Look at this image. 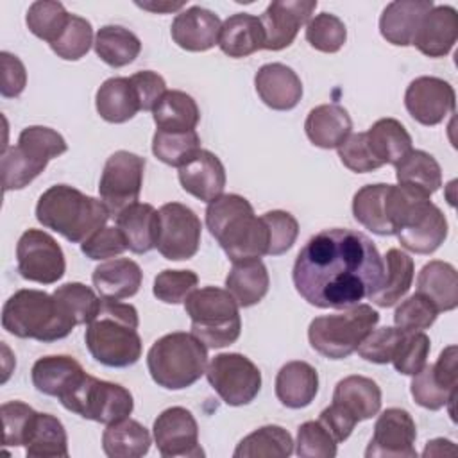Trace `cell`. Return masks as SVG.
<instances>
[{"instance_id":"36","label":"cell","mask_w":458,"mask_h":458,"mask_svg":"<svg viewBox=\"0 0 458 458\" xmlns=\"http://www.w3.org/2000/svg\"><path fill=\"white\" fill-rule=\"evenodd\" d=\"M270 277L261 259L234 261L227 277L225 290L234 297L240 308L258 304L268 292Z\"/></svg>"},{"instance_id":"48","label":"cell","mask_w":458,"mask_h":458,"mask_svg":"<svg viewBox=\"0 0 458 458\" xmlns=\"http://www.w3.org/2000/svg\"><path fill=\"white\" fill-rule=\"evenodd\" d=\"M93 43H95V39H93L91 23L82 16L70 14V20H68L64 30L50 45V48L57 57H61L64 61H79L81 57H84L89 52Z\"/></svg>"},{"instance_id":"35","label":"cell","mask_w":458,"mask_h":458,"mask_svg":"<svg viewBox=\"0 0 458 458\" xmlns=\"http://www.w3.org/2000/svg\"><path fill=\"white\" fill-rule=\"evenodd\" d=\"M390 184L377 182L360 188L352 197V215L358 224L379 236L395 234L388 213Z\"/></svg>"},{"instance_id":"13","label":"cell","mask_w":458,"mask_h":458,"mask_svg":"<svg viewBox=\"0 0 458 458\" xmlns=\"http://www.w3.org/2000/svg\"><path fill=\"white\" fill-rule=\"evenodd\" d=\"M18 272L23 279L54 284L66 270L61 245L41 229H27L16 243Z\"/></svg>"},{"instance_id":"2","label":"cell","mask_w":458,"mask_h":458,"mask_svg":"<svg viewBox=\"0 0 458 458\" xmlns=\"http://www.w3.org/2000/svg\"><path fill=\"white\" fill-rule=\"evenodd\" d=\"M206 227L233 263L267 256L268 229L263 218L254 215L250 202L238 193L220 195L208 204Z\"/></svg>"},{"instance_id":"24","label":"cell","mask_w":458,"mask_h":458,"mask_svg":"<svg viewBox=\"0 0 458 458\" xmlns=\"http://www.w3.org/2000/svg\"><path fill=\"white\" fill-rule=\"evenodd\" d=\"M254 88L261 102L274 111H290L302 98L299 75L283 63L263 64L254 75Z\"/></svg>"},{"instance_id":"61","label":"cell","mask_w":458,"mask_h":458,"mask_svg":"<svg viewBox=\"0 0 458 458\" xmlns=\"http://www.w3.org/2000/svg\"><path fill=\"white\" fill-rule=\"evenodd\" d=\"M318 420L327 428V431L333 435V438L340 444L344 440H347L356 426L354 420H351L347 415H344L338 408H335L333 404H329L327 408H324L320 411Z\"/></svg>"},{"instance_id":"16","label":"cell","mask_w":458,"mask_h":458,"mask_svg":"<svg viewBox=\"0 0 458 458\" xmlns=\"http://www.w3.org/2000/svg\"><path fill=\"white\" fill-rule=\"evenodd\" d=\"M447 229V218L442 209L429 197H420L408 208L395 236L406 250L431 254L445 242Z\"/></svg>"},{"instance_id":"57","label":"cell","mask_w":458,"mask_h":458,"mask_svg":"<svg viewBox=\"0 0 458 458\" xmlns=\"http://www.w3.org/2000/svg\"><path fill=\"white\" fill-rule=\"evenodd\" d=\"M338 157L345 168L356 174H367L381 168L379 161L374 157L365 132H351L349 138L336 148Z\"/></svg>"},{"instance_id":"7","label":"cell","mask_w":458,"mask_h":458,"mask_svg":"<svg viewBox=\"0 0 458 458\" xmlns=\"http://www.w3.org/2000/svg\"><path fill=\"white\" fill-rule=\"evenodd\" d=\"M184 311L191 320V333L208 349L227 347L240 338V306L224 288H195L184 301Z\"/></svg>"},{"instance_id":"46","label":"cell","mask_w":458,"mask_h":458,"mask_svg":"<svg viewBox=\"0 0 458 458\" xmlns=\"http://www.w3.org/2000/svg\"><path fill=\"white\" fill-rule=\"evenodd\" d=\"M200 150V138L197 131L166 132L156 131L152 138L154 156L170 166H182Z\"/></svg>"},{"instance_id":"12","label":"cell","mask_w":458,"mask_h":458,"mask_svg":"<svg viewBox=\"0 0 458 458\" xmlns=\"http://www.w3.org/2000/svg\"><path fill=\"white\" fill-rule=\"evenodd\" d=\"M145 165V157L129 150H116L107 157L100 175L98 193L111 216L116 218L125 208L138 202Z\"/></svg>"},{"instance_id":"27","label":"cell","mask_w":458,"mask_h":458,"mask_svg":"<svg viewBox=\"0 0 458 458\" xmlns=\"http://www.w3.org/2000/svg\"><path fill=\"white\" fill-rule=\"evenodd\" d=\"M431 0L390 2L379 18L381 36L395 47H410L424 14L433 7Z\"/></svg>"},{"instance_id":"62","label":"cell","mask_w":458,"mask_h":458,"mask_svg":"<svg viewBox=\"0 0 458 458\" xmlns=\"http://www.w3.org/2000/svg\"><path fill=\"white\" fill-rule=\"evenodd\" d=\"M445 447H454V444L447 438H433L426 444L422 456H440V454L451 453V451H445Z\"/></svg>"},{"instance_id":"33","label":"cell","mask_w":458,"mask_h":458,"mask_svg":"<svg viewBox=\"0 0 458 458\" xmlns=\"http://www.w3.org/2000/svg\"><path fill=\"white\" fill-rule=\"evenodd\" d=\"M220 50L234 59L247 57L265 47V32L258 16L249 13L231 14L220 27Z\"/></svg>"},{"instance_id":"60","label":"cell","mask_w":458,"mask_h":458,"mask_svg":"<svg viewBox=\"0 0 458 458\" xmlns=\"http://www.w3.org/2000/svg\"><path fill=\"white\" fill-rule=\"evenodd\" d=\"M131 82L134 84L136 93L140 97L141 111H152L163 97V93L166 91L165 79L152 70L136 72L134 75H131Z\"/></svg>"},{"instance_id":"21","label":"cell","mask_w":458,"mask_h":458,"mask_svg":"<svg viewBox=\"0 0 458 458\" xmlns=\"http://www.w3.org/2000/svg\"><path fill=\"white\" fill-rule=\"evenodd\" d=\"M222 21L218 14L200 5H191L175 14L170 34L177 47L188 52H206L218 45Z\"/></svg>"},{"instance_id":"28","label":"cell","mask_w":458,"mask_h":458,"mask_svg":"<svg viewBox=\"0 0 458 458\" xmlns=\"http://www.w3.org/2000/svg\"><path fill=\"white\" fill-rule=\"evenodd\" d=\"M308 140L320 148H338L352 132V120L340 104L313 107L304 122Z\"/></svg>"},{"instance_id":"30","label":"cell","mask_w":458,"mask_h":458,"mask_svg":"<svg viewBox=\"0 0 458 458\" xmlns=\"http://www.w3.org/2000/svg\"><path fill=\"white\" fill-rule=\"evenodd\" d=\"M318 392V374L313 365L295 360L284 363L276 376V397L292 410L311 404Z\"/></svg>"},{"instance_id":"10","label":"cell","mask_w":458,"mask_h":458,"mask_svg":"<svg viewBox=\"0 0 458 458\" xmlns=\"http://www.w3.org/2000/svg\"><path fill=\"white\" fill-rule=\"evenodd\" d=\"M59 403L68 411L106 426L127 419L134 408L132 394L125 386L89 374H84L72 390L59 397Z\"/></svg>"},{"instance_id":"42","label":"cell","mask_w":458,"mask_h":458,"mask_svg":"<svg viewBox=\"0 0 458 458\" xmlns=\"http://www.w3.org/2000/svg\"><path fill=\"white\" fill-rule=\"evenodd\" d=\"M23 447L29 458H66L68 437L63 422L50 413L38 411Z\"/></svg>"},{"instance_id":"5","label":"cell","mask_w":458,"mask_h":458,"mask_svg":"<svg viewBox=\"0 0 458 458\" xmlns=\"http://www.w3.org/2000/svg\"><path fill=\"white\" fill-rule=\"evenodd\" d=\"M75 326L61 302L43 290H18L2 308V327L18 338L48 344L68 336Z\"/></svg>"},{"instance_id":"56","label":"cell","mask_w":458,"mask_h":458,"mask_svg":"<svg viewBox=\"0 0 458 458\" xmlns=\"http://www.w3.org/2000/svg\"><path fill=\"white\" fill-rule=\"evenodd\" d=\"M403 336V331L397 329V327H390V326H385V327H377V329H372L363 340L361 344L358 345L356 352L370 361V363H377V365H385V363H390L392 361V356H394V351L399 344Z\"/></svg>"},{"instance_id":"4","label":"cell","mask_w":458,"mask_h":458,"mask_svg":"<svg viewBox=\"0 0 458 458\" xmlns=\"http://www.w3.org/2000/svg\"><path fill=\"white\" fill-rule=\"evenodd\" d=\"M109 216L100 199L89 197L68 184L50 186L39 195L36 204L38 222L72 243L88 240L106 225Z\"/></svg>"},{"instance_id":"52","label":"cell","mask_w":458,"mask_h":458,"mask_svg":"<svg viewBox=\"0 0 458 458\" xmlns=\"http://www.w3.org/2000/svg\"><path fill=\"white\" fill-rule=\"evenodd\" d=\"M338 442L320 420H308L299 426L295 454L301 458H335Z\"/></svg>"},{"instance_id":"22","label":"cell","mask_w":458,"mask_h":458,"mask_svg":"<svg viewBox=\"0 0 458 458\" xmlns=\"http://www.w3.org/2000/svg\"><path fill=\"white\" fill-rule=\"evenodd\" d=\"M458 38V13L451 5H433L415 32L411 45L426 57L447 55Z\"/></svg>"},{"instance_id":"29","label":"cell","mask_w":458,"mask_h":458,"mask_svg":"<svg viewBox=\"0 0 458 458\" xmlns=\"http://www.w3.org/2000/svg\"><path fill=\"white\" fill-rule=\"evenodd\" d=\"M82 365L66 354L43 356L36 360L30 370L32 385L38 392L52 397H63L68 390H72L81 377L84 376Z\"/></svg>"},{"instance_id":"11","label":"cell","mask_w":458,"mask_h":458,"mask_svg":"<svg viewBox=\"0 0 458 458\" xmlns=\"http://www.w3.org/2000/svg\"><path fill=\"white\" fill-rule=\"evenodd\" d=\"M206 377L218 397L229 406H243L261 390V372L254 361L240 352H222L211 358Z\"/></svg>"},{"instance_id":"19","label":"cell","mask_w":458,"mask_h":458,"mask_svg":"<svg viewBox=\"0 0 458 458\" xmlns=\"http://www.w3.org/2000/svg\"><path fill=\"white\" fill-rule=\"evenodd\" d=\"M456 93L453 86L431 75L413 79L404 91V106L410 116L422 125H438L454 111Z\"/></svg>"},{"instance_id":"15","label":"cell","mask_w":458,"mask_h":458,"mask_svg":"<svg viewBox=\"0 0 458 458\" xmlns=\"http://www.w3.org/2000/svg\"><path fill=\"white\" fill-rule=\"evenodd\" d=\"M411 377L410 392L419 406L426 410H440L449 406V415L454 419L453 404L458 386L456 345L445 347L435 363H426L424 369Z\"/></svg>"},{"instance_id":"14","label":"cell","mask_w":458,"mask_h":458,"mask_svg":"<svg viewBox=\"0 0 458 458\" xmlns=\"http://www.w3.org/2000/svg\"><path fill=\"white\" fill-rule=\"evenodd\" d=\"M156 249L170 261L190 259L200 245L202 224L195 211L181 202H166L159 209Z\"/></svg>"},{"instance_id":"37","label":"cell","mask_w":458,"mask_h":458,"mask_svg":"<svg viewBox=\"0 0 458 458\" xmlns=\"http://www.w3.org/2000/svg\"><path fill=\"white\" fill-rule=\"evenodd\" d=\"M383 261H385L383 283L369 299L379 308H390L408 293L413 283L415 265L410 254H406L401 249H388Z\"/></svg>"},{"instance_id":"3","label":"cell","mask_w":458,"mask_h":458,"mask_svg":"<svg viewBox=\"0 0 458 458\" xmlns=\"http://www.w3.org/2000/svg\"><path fill=\"white\" fill-rule=\"evenodd\" d=\"M138 310L132 304L102 299L98 315L88 324L84 342L95 361L125 369L141 358Z\"/></svg>"},{"instance_id":"59","label":"cell","mask_w":458,"mask_h":458,"mask_svg":"<svg viewBox=\"0 0 458 458\" xmlns=\"http://www.w3.org/2000/svg\"><path fill=\"white\" fill-rule=\"evenodd\" d=\"M0 66H2V84L0 93L5 98H16L23 93L27 86V70L21 59L11 52H0Z\"/></svg>"},{"instance_id":"39","label":"cell","mask_w":458,"mask_h":458,"mask_svg":"<svg viewBox=\"0 0 458 458\" xmlns=\"http://www.w3.org/2000/svg\"><path fill=\"white\" fill-rule=\"evenodd\" d=\"M367 143L379 165H397L411 150V136L395 118H381L365 132Z\"/></svg>"},{"instance_id":"45","label":"cell","mask_w":458,"mask_h":458,"mask_svg":"<svg viewBox=\"0 0 458 458\" xmlns=\"http://www.w3.org/2000/svg\"><path fill=\"white\" fill-rule=\"evenodd\" d=\"M68 20H70V13L64 9V5L61 2H52V0L32 2L25 16V23L29 30L36 38L47 41L48 45H52L59 38Z\"/></svg>"},{"instance_id":"58","label":"cell","mask_w":458,"mask_h":458,"mask_svg":"<svg viewBox=\"0 0 458 458\" xmlns=\"http://www.w3.org/2000/svg\"><path fill=\"white\" fill-rule=\"evenodd\" d=\"M81 250L89 259H107L127 250V243L118 227L104 225L81 243Z\"/></svg>"},{"instance_id":"54","label":"cell","mask_w":458,"mask_h":458,"mask_svg":"<svg viewBox=\"0 0 458 458\" xmlns=\"http://www.w3.org/2000/svg\"><path fill=\"white\" fill-rule=\"evenodd\" d=\"M268 229V250L267 256H281L292 249L299 236L297 218L283 209L267 211L261 215Z\"/></svg>"},{"instance_id":"41","label":"cell","mask_w":458,"mask_h":458,"mask_svg":"<svg viewBox=\"0 0 458 458\" xmlns=\"http://www.w3.org/2000/svg\"><path fill=\"white\" fill-rule=\"evenodd\" d=\"M395 179L401 186L431 197L442 186V170L431 154L411 148L395 165Z\"/></svg>"},{"instance_id":"6","label":"cell","mask_w":458,"mask_h":458,"mask_svg":"<svg viewBox=\"0 0 458 458\" xmlns=\"http://www.w3.org/2000/svg\"><path fill=\"white\" fill-rule=\"evenodd\" d=\"M208 367V347L184 331L157 338L147 352L152 381L166 390H182L197 383Z\"/></svg>"},{"instance_id":"32","label":"cell","mask_w":458,"mask_h":458,"mask_svg":"<svg viewBox=\"0 0 458 458\" xmlns=\"http://www.w3.org/2000/svg\"><path fill=\"white\" fill-rule=\"evenodd\" d=\"M95 107L102 120L109 123L129 122L141 111L140 97L131 77H109L95 95Z\"/></svg>"},{"instance_id":"8","label":"cell","mask_w":458,"mask_h":458,"mask_svg":"<svg viewBox=\"0 0 458 458\" xmlns=\"http://www.w3.org/2000/svg\"><path fill=\"white\" fill-rule=\"evenodd\" d=\"M68 150L66 140L54 129L43 125L25 127L14 147L4 148L0 172L4 191L29 186L48 165Z\"/></svg>"},{"instance_id":"63","label":"cell","mask_w":458,"mask_h":458,"mask_svg":"<svg viewBox=\"0 0 458 458\" xmlns=\"http://www.w3.org/2000/svg\"><path fill=\"white\" fill-rule=\"evenodd\" d=\"M136 5L138 7H141V9H147V11H152V13H170V11H177V9H181V7H184V2H157V4H154V2H136Z\"/></svg>"},{"instance_id":"43","label":"cell","mask_w":458,"mask_h":458,"mask_svg":"<svg viewBox=\"0 0 458 458\" xmlns=\"http://www.w3.org/2000/svg\"><path fill=\"white\" fill-rule=\"evenodd\" d=\"M95 54L111 68L131 64L141 52L140 38L122 25H104L95 34Z\"/></svg>"},{"instance_id":"26","label":"cell","mask_w":458,"mask_h":458,"mask_svg":"<svg viewBox=\"0 0 458 458\" xmlns=\"http://www.w3.org/2000/svg\"><path fill=\"white\" fill-rule=\"evenodd\" d=\"M97 293L106 301H122L138 293L143 272L129 258H113L100 263L91 274Z\"/></svg>"},{"instance_id":"34","label":"cell","mask_w":458,"mask_h":458,"mask_svg":"<svg viewBox=\"0 0 458 458\" xmlns=\"http://www.w3.org/2000/svg\"><path fill=\"white\" fill-rule=\"evenodd\" d=\"M417 293L429 299L440 311H451L458 306L456 268L440 259L426 263L417 277Z\"/></svg>"},{"instance_id":"23","label":"cell","mask_w":458,"mask_h":458,"mask_svg":"<svg viewBox=\"0 0 458 458\" xmlns=\"http://www.w3.org/2000/svg\"><path fill=\"white\" fill-rule=\"evenodd\" d=\"M179 182L182 190L202 202H213L224 195L225 168L209 150L200 148L190 161L179 166Z\"/></svg>"},{"instance_id":"44","label":"cell","mask_w":458,"mask_h":458,"mask_svg":"<svg viewBox=\"0 0 458 458\" xmlns=\"http://www.w3.org/2000/svg\"><path fill=\"white\" fill-rule=\"evenodd\" d=\"M293 453L292 435L276 424H267L249 433L240 440L233 456L234 458H288Z\"/></svg>"},{"instance_id":"50","label":"cell","mask_w":458,"mask_h":458,"mask_svg":"<svg viewBox=\"0 0 458 458\" xmlns=\"http://www.w3.org/2000/svg\"><path fill=\"white\" fill-rule=\"evenodd\" d=\"M429 349H431V342L426 333L422 331L403 333L390 363L399 374L415 376L428 363Z\"/></svg>"},{"instance_id":"1","label":"cell","mask_w":458,"mask_h":458,"mask_svg":"<svg viewBox=\"0 0 458 458\" xmlns=\"http://www.w3.org/2000/svg\"><path fill=\"white\" fill-rule=\"evenodd\" d=\"M385 261L374 242L354 229L313 234L293 263V286L311 306L345 310L370 297L383 283Z\"/></svg>"},{"instance_id":"49","label":"cell","mask_w":458,"mask_h":458,"mask_svg":"<svg viewBox=\"0 0 458 458\" xmlns=\"http://www.w3.org/2000/svg\"><path fill=\"white\" fill-rule=\"evenodd\" d=\"M347 39L345 23L331 13H320L306 23V41L318 52L335 54Z\"/></svg>"},{"instance_id":"51","label":"cell","mask_w":458,"mask_h":458,"mask_svg":"<svg viewBox=\"0 0 458 458\" xmlns=\"http://www.w3.org/2000/svg\"><path fill=\"white\" fill-rule=\"evenodd\" d=\"M438 317V310L435 304L420 293H413L404 299L394 313V324L403 333L424 331L433 326Z\"/></svg>"},{"instance_id":"31","label":"cell","mask_w":458,"mask_h":458,"mask_svg":"<svg viewBox=\"0 0 458 458\" xmlns=\"http://www.w3.org/2000/svg\"><path fill=\"white\" fill-rule=\"evenodd\" d=\"M116 227L125 238L127 249L145 254L156 249L159 233V211L147 202H136L116 216Z\"/></svg>"},{"instance_id":"38","label":"cell","mask_w":458,"mask_h":458,"mask_svg":"<svg viewBox=\"0 0 458 458\" xmlns=\"http://www.w3.org/2000/svg\"><path fill=\"white\" fill-rule=\"evenodd\" d=\"M152 118L157 131L188 132L195 131L200 111L191 95L179 89H166L152 109Z\"/></svg>"},{"instance_id":"9","label":"cell","mask_w":458,"mask_h":458,"mask_svg":"<svg viewBox=\"0 0 458 458\" xmlns=\"http://www.w3.org/2000/svg\"><path fill=\"white\" fill-rule=\"evenodd\" d=\"M377 322L379 313L370 304H356L340 313L315 317L308 327V340L318 354L329 360H344L356 352Z\"/></svg>"},{"instance_id":"47","label":"cell","mask_w":458,"mask_h":458,"mask_svg":"<svg viewBox=\"0 0 458 458\" xmlns=\"http://www.w3.org/2000/svg\"><path fill=\"white\" fill-rule=\"evenodd\" d=\"M52 295L61 302L77 326L89 324L98 315L102 306V297L82 283H64L57 286Z\"/></svg>"},{"instance_id":"17","label":"cell","mask_w":458,"mask_h":458,"mask_svg":"<svg viewBox=\"0 0 458 458\" xmlns=\"http://www.w3.org/2000/svg\"><path fill=\"white\" fill-rule=\"evenodd\" d=\"M417 426L403 408H386L374 424L372 438L367 445V458H417Z\"/></svg>"},{"instance_id":"25","label":"cell","mask_w":458,"mask_h":458,"mask_svg":"<svg viewBox=\"0 0 458 458\" xmlns=\"http://www.w3.org/2000/svg\"><path fill=\"white\" fill-rule=\"evenodd\" d=\"M331 404L358 424L379 413L381 388L370 377L347 376L336 383Z\"/></svg>"},{"instance_id":"55","label":"cell","mask_w":458,"mask_h":458,"mask_svg":"<svg viewBox=\"0 0 458 458\" xmlns=\"http://www.w3.org/2000/svg\"><path fill=\"white\" fill-rule=\"evenodd\" d=\"M0 411L4 422V444L14 447L25 445L38 411L21 401L4 403Z\"/></svg>"},{"instance_id":"53","label":"cell","mask_w":458,"mask_h":458,"mask_svg":"<svg viewBox=\"0 0 458 458\" xmlns=\"http://www.w3.org/2000/svg\"><path fill=\"white\" fill-rule=\"evenodd\" d=\"M199 277L193 270H163L156 276L152 293L165 304H181L197 288Z\"/></svg>"},{"instance_id":"20","label":"cell","mask_w":458,"mask_h":458,"mask_svg":"<svg viewBox=\"0 0 458 458\" xmlns=\"http://www.w3.org/2000/svg\"><path fill=\"white\" fill-rule=\"evenodd\" d=\"M317 0H276L259 16L267 50L277 52L290 47L302 25L311 20Z\"/></svg>"},{"instance_id":"40","label":"cell","mask_w":458,"mask_h":458,"mask_svg":"<svg viewBox=\"0 0 458 458\" xmlns=\"http://www.w3.org/2000/svg\"><path fill=\"white\" fill-rule=\"evenodd\" d=\"M150 444L148 429L129 417L107 424L102 433V449L109 458H141L148 453Z\"/></svg>"},{"instance_id":"18","label":"cell","mask_w":458,"mask_h":458,"mask_svg":"<svg viewBox=\"0 0 458 458\" xmlns=\"http://www.w3.org/2000/svg\"><path fill=\"white\" fill-rule=\"evenodd\" d=\"M154 442L163 458H200L204 451L199 444V426L193 413L182 406L163 410L152 426Z\"/></svg>"}]
</instances>
